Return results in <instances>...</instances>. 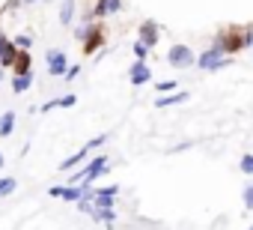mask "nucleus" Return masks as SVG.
Instances as JSON below:
<instances>
[{
  "instance_id": "423d86ee",
  "label": "nucleus",
  "mask_w": 253,
  "mask_h": 230,
  "mask_svg": "<svg viewBox=\"0 0 253 230\" xmlns=\"http://www.w3.org/2000/svg\"><path fill=\"white\" fill-rule=\"evenodd\" d=\"M158 33H161V27H158V24H155L152 18H146V21L140 24V30H137V36H140V42H143V45H146L149 51H152V48L158 45V39H161Z\"/></svg>"
},
{
  "instance_id": "a878e982",
  "label": "nucleus",
  "mask_w": 253,
  "mask_h": 230,
  "mask_svg": "<svg viewBox=\"0 0 253 230\" xmlns=\"http://www.w3.org/2000/svg\"><path fill=\"white\" fill-rule=\"evenodd\" d=\"M107 138H110V135H107V132H104V135H98V138H92V141H89V144H86V147H89V150H98V147H101V144H104V141H107Z\"/></svg>"
},
{
  "instance_id": "393cba45",
  "label": "nucleus",
  "mask_w": 253,
  "mask_h": 230,
  "mask_svg": "<svg viewBox=\"0 0 253 230\" xmlns=\"http://www.w3.org/2000/svg\"><path fill=\"white\" fill-rule=\"evenodd\" d=\"M134 54H137V60H146V54H149V48H146V45H143V42L137 39V42H134Z\"/></svg>"
},
{
  "instance_id": "6e6552de",
  "label": "nucleus",
  "mask_w": 253,
  "mask_h": 230,
  "mask_svg": "<svg viewBox=\"0 0 253 230\" xmlns=\"http://www.w3.org/2000/svg\"><path fill=\"white\" fill-rule=\"evenodd\" d=\"M128 75H131V84H134V87H143V84L152 81V69L146 66V60H134Z\"/></svg>"
},
{
  "instance_id": "c85d7f7f",
  "label": "nucleus",
  "mask_w": 253,
  "mask_h": 230,
  "mask_svg": "<svg viewBox=\"0 0 253 230\" xmlns=\"http://www.w3.org/2000/svg\"><path fill=\"white\" fill-rule=\"evenodd\" d=\"M3 165H6V156H3V153H0V171H3Z\"/></svg>"
},
{
  "instance_id": "a211bd4d",
  "label": "nucleus",
  "mask_w": 253,
  "mask_h": 230,
  "mask_svg": "<svg viewBox=\"0 0 253 230\" xmlns=\"http://www.w3.org/2000/svg\"><path fill=\"white\" fill-rule=\"evenodd\" d=\"M155 90H158L161 96H170V93H179V81H161V84H155Z\"/></svg>"
},
{
  "instance_id": "9b49d317",
  "label": "nucleus",
  "mask_w": 253,
  "mask_h": 230,
  "mask_svg": "<svg viewBox=\"0 0 253 230\" xmlns=\"http://www.w3.org/2000/svg\"><path fill=\"white\" fill-rule=\"evenodd\" d=\"M30 72H33V57H30V51H21L12 66V75H30Z\"/></svg>"
},
{
  "instance_id": "9d476101",
  "label": "nucleus",
  "mask_w": 253,
  "mask_h": 230,
  "mask_svg": "<svg viewBox=\"0 0 253 230\" xmlns=\"http://www.w3.org/2000/svg\"><path fill=\"white\" fill-rule=\"evenodd\" d=\"M89 153H92V150H89V147L84 144V147H81V150H78L75 156H69L66 162H60V171H75L78 165H86V162H89Z\"/></svg>"
},
{
  "instance_id": "0eeeda50",
  "label": "nucleus",
  "mask_w": 253,
  "mask_h": 230,
  "mask_svg": "<svg viewBox=\"0 0 253 230\" xmlns=\"http://www.w3.org/2000/svg\"><path fill=\"white\" fill-rule=\"evenodd\" d=\"M48 194H51V197H60V200H66V203H78V200L84 197V188H81V185H51Z\"/></svg>"
},
{
  "instance_id": "4468645a",
  "label": "nucleus",
  "mask_w": 253,
  "mask_h": 230,
  "mask_svg": "<svg viewBox=\"0 0 253 230\" xmlns=\"http://www.w3.org/2000/svg\"><path fill=\"white\" fill-rule=\"evenodd\" d=\"M33 87V72L30 75H12V93H27Z\"/></svg>"
},
{
  "instance_id": "f03ea898",
  "label": "nucleus",
  "mask_w": 253,
  "mask_h": 230,
  "mask_svg": "<svg viewBox=\"0 0 253 230\" xmlns=\"http://www.w3.org/2000/svg\"><path fill=\"white\" fill-rule=\"evenodd\" d=\"M232 60H229V54H223L220 48H214V45H209L200 57H197V66L203 69V72H220V69H226Z\"/></svg>"
},
{
  "instance_id": "1a4fd4ad",
  "label": "nucleus",
  "mask_w": 253,
  "mask_h": 230,
  "mask_svg": "<svg viewBox=\"0 0 253 230\" xmlns=\"http://www.w3.org/2000/svg\"><path fill=\"white\" fill-rule=\"evenodd\" d=\"M75 102H78V96H75V93H66V96H60V99H51V102L33 108V114H36V111H39V114H48V111H54V108H72Z\"/></svg>"
},
{
  "instance_id": "4be33fe9",
  "label": "nucleus",
  "mask_w": 253,
  "mask_h": 230,
  "mask_svg": "<svg viewBox=\"0 0 253 230\" xmlns=\"http://www.w3.org/2000/svg\"><path fill=\"white\" fill-rule=\"evenodd\" d=\"M238 168H241V173H247V176H253V156L247 153V156H241V162H238Z\"/></svg>"
},
{
  "instance_id": "20e7f679",
  "label": "nucleus",
  "mask_w": 253,
  "mask_h": 230,
  "mask_svg": "<svg viewBox=\"0 0 253 230\" xmlns=\"http://www.w3.org/2000/svg\"><path fill=\"white\" fill-rule=\"evenodd\" d=\"M45 66H48V75H51V78H66V72H69V57H66V51L51 48V51L45 54Z\"/></svg>"
},
{
  "instance_id": "7ed1b4c3",
  "label": "nucleus",
  "mask_w": 253,
  "mask_h": 230,
  "mask_svg": "<svg viewBox=\"0 0 253 230\" xmlns=\"http://www.w3.org/2000/svg\"><path fill=\"white\" fill-rule=\"evenodd\" d=\"M167 63L170 66H176V69H188V66H197V54L188 48V45H170V51H167Z\"/></svg>"
},
{
  "instance_id": "7c9ffc66",
  "label": "nucleus",
  "mask_w": 253,
  "mask_h": 230,
  "mask_svg": "<svg viewBox=\"0 0 253 230\" xmlns=\"http://www.w3.org/2000/svg\"><path fill=\"white\" fill-rule=\"evenodd\" d=\"M21 3H36V0H21Z\"/></svg>"
},
{
  "instance_id": "bb28decb",
  "label": "nucleus",
  "mask_w": 253,
  "mask_h": 230,
  "mask_svg": "<svg viewBox=\"0 0 253 230\" xmlns=\"http://www.w3.org/2000/svg\"><path fill=\"white\" fill-rule=\"evenodd\" d=\"M78 72H81V66H69V72H66V81H75V78H78Z\"/></svg>"
},
{
  "instance_id": "b1692460",
  "label": "nucleus",
  "mask_w": 253,
  "mask_h": 230,
  "mask_svg": "<svg viewBox=\"0 0 253 230\" xmlns=\"http://www.w3.org/2000/svg\"><path fill=\"white\" fill-rule=\"evenodd\" d=\"M86 33H89V24H81V27H75V39L84 45V39H86Z\"/></svg>"
},
{
  "instance_id": "39448f33",
  "label": "nucleus",
  "mask_w": 253,
  "mask_h": 230,
  "mask_svg": "<svg viewBox=\"0 0 253 230\" xmlns=\"http://www.w3.org/2000/svg\"><path fill=\"white\" fill-rule=\"evenodd\" d=\"M104 42H107L104 27H101V24H89V33H86V39H84V54H95L98 48H104Z\"/></svg>"
},
{
  "instance_id": "f3484780",
  "label": "nucleus",
  "mask_w": 253,
  "mask_h": 230,
  "mask_svg": "<svg viewBox=\"0 0 253 230\" xmlns=\"http://www.w3.org/2000/svg\"><path fill=\"white\" fill-rule=\"evenodd\" d=\"M15 188H18V179L15 176H0V197H9Z\"/></svg>"
},
{
  "instance_id": "aec40b11",
  "label": "nucleus",
  "mask_w": 253,
  "mask_h": 230,
  "mask_svg": "<svg viewBox=\"0 0 253 230\" xmlns=\"http://www.w3.org/2000/svg\"><path fill=\"white\" fill-rule=\"evenodd\" d=\"M241 200H244L247 212H253V182H247V185H244V191H241Z\"/></svg>"
},
{
  "instance_id": "2eb2a0df",
  "label": "nucleus",
  "mask_w": 253,
  "mask_h": 230,
  "mask_svg": "<svg viewBox=\"0 0 253 230\" xmlns=\"http://www.w3.org/2000/svg\"><path fill=\"white\" fill-rule=\"evenodd\" d=\"M75 21V0H63V6H60V24L69 27Z\"/></svg>"
},
{
  "instance_id": "2f4dec72",
  "label": "nucleus",
  "mask_w": 253,
  "mask_h": 230,
  "mask_svg": "<svg viewBox=\"0 0 253 230\" xmlns=\"http://www.w3.org/2000/svg\"><path fill=\"white\" fill-rule=\"evenodd\" d=\"M250 230H253V224H250Z\"/></svg>"
},
{
  "instance_id": "f8f14e48",
  "label": "nucleus",
  "mask_w": 253,
  "mask_h": 230,
  "mask_svg": "<svg viewBox=\"0 0 253 230\" xmlns=\"http://www.w3.org/2000/svg\"><path fill=\"white\" fill-rule=\"evenodd\" d=\"M182 102H188V93H170V96H158L155 99V108H173V105H182Z\"/></svg>"
},
{
  "instance_id": "412c9836",
  "label": "nucleus",
  "mask_w": 253,
  "mask_h": 230,
  "mask_svg": "<svg viewBox=\"0 0 253 230\" xmlns=\"http://www.w3.org/2000/svg\"><path fill=\"white\" fill-rule=\"evenodd\" d=\"M104 3V15H116L122 9V0H101Z\"/></svg>"
},
{
  "instance_id": "dca6fc26",
  "label": "nucleus",
  "mask_w": 253,
  "mask_h": 230,
  "mask_svg": "<svg viewBox=\"0 0 253 230\" xmlns=\"http://www.w3.org/2000/svg\"><path fill=\"white\" fill-rule=\"evenodd\" d=\"M89 218H95V221H101V224H107V227L116 224V212H113V209H98V206H95Z\"/></svg>"
},
{
  "instance_id": "c756f323",
  "label": "nucleus",
  "mask_w": 253,
  "mask_h": 230,
  "mask_svg": "<svg viewBox=\"0 0 253 230\" xmlns=\"http://www.w3.org/2000/svg\"><path fill=\"white\" fill-rule=\"evenodd\" d=\"M3 75H6V69H3V66H0V81H3Z\"/></svg>"
},
{
  "instance_id": "5701e85b",
  "label": "nucleus",
  "mask_w": 253,
  "mask_h": 230,
  "mask_svg": "<svg viewBox=\"0 0 253 230\" xmlns=\"http://www.w3.org/2000/svg\"><path fill=\"white\" fill-rule=\"evenodd\" d=\"M9 48H12V39H9L6 33H0V60L6 57V51H9Z\"/></svg>"
},
{
  "instance_id": "f257e3e1",
  "label": "nucleus",
  "mask_w": 253,
  "mask_h": 230,
  "mask_svg": "<svg viewBox=\"0 0 253 230\" xmlns=\"http://www.w3.org/2000/svg\"><path fill=\"white\" fill-rule=\"evenodd\" d=\"M104 171H107V156H92L81 171L69 176V185H92V179H98Z\"/></svg>"
},
{
  "instance_id": "cd10ccee",
  "label": "nucleus",
  "mask_w": 253,
  "mask_h": 230,
  "mask_svg": "<svg viewBox=\"0 0 253 230\" xmlns=\"http://www.w3.org/2000/svg\"><path fill=\"white\" fill-rule=\"evenodd\" d=\"M244 48H253V27L244 30Z\"/></svg>"
},
{
  "instance_id": "ddd939ff",
  "label": "nucleus",
  "mask_w": 253,
  "mask_h": 230,
  "mask_svg": "<svg viewBox=\"0 0 253 230\" xmlns=\"http://www.w3.org/2000/svg\"><path fill=\"white\" fill-rule=\"evenodd\" d=\"M15 129V111H6V114H0V138H9Z\"/></svg>"
},
{
  "instance_id": "6ab92c4d",
  "label": "nucleus",
  "mask_w": 253,
  "mask_h": 230,
  "mask_svg": "<svg viewBox=\"0 0 253 230\" xmlns=\"http://www.w3.org/2000/svg\"><path fill=\"white\" fill-rule=\"evenodd\" d=\"M12 42H15L21 51H30V48H33V36H30V33H21V36H15Z\"/></svg>"
}]
</instances>
